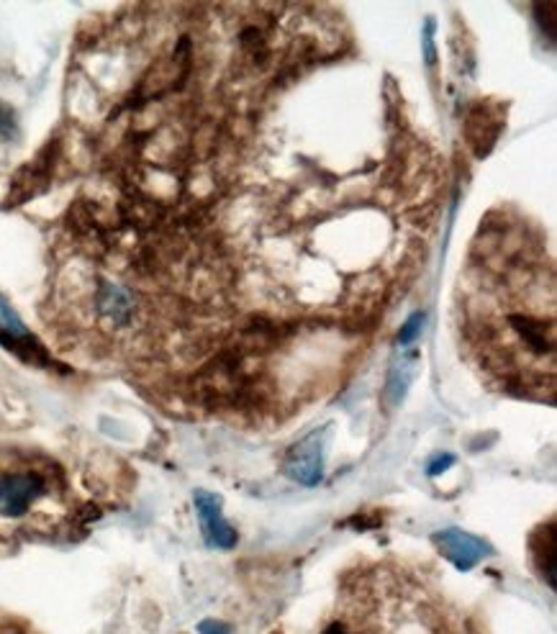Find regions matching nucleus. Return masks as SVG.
Wrapping results in <instances>:
<instances>
[{"label": "nucleus", "instance_id": "nucleus-1", "mask_svg": "<svg viewBox=\"0 0 557 634\" xmlns=\"http://www.w3.org/2000/svg\"><path fill=\"white\" fill-rule=\"evenodd\" d=\"M282 470L301 486H319L324 475V432H314L304 442H298L282 463Z\"/></svg>", "mask_w": 557, "mask_h": 634}, {"label": "nucleus", "instance_id": "nucleus-2", "mask_svg": "<svg viewBox=\"0 0 557 634\" xmlns=\"http://www.w3.org/2000/svg\"><path fill=\"white\" fill-rule=\"evenodd\" d=\"M431 539H435L439 553H442L447 561H450L457 571H462V573L473 571V567L484 561V557L490 555V547L484 539L462 529L437 532Z\"/></svg>", "mask_w": 557, "mask_h": 634}, {"label": "nucleus", "instance_id": "nucleus-3", "mask_svg": "<svg viewBox=\"0 0 557 634\" xmlns=\"http://www.w3.org/2000/svg\"><path fill=\"white\" fill-rule=\"evenodd\" d=\"M44 496V481L37 473H11L0 478V514H27L37 498Z\"/></svg>", "mask_w": 557, "mask_h": 634}, {"label": "nucleus", "instance_id": "nucleus-4", "mask_svg": "<svg viewBox=\"0 0 557 634\" xmlns=\"http://www.w3.org/2000/svg\"><path fill=\"white\" fill-rule=\"evenodd\" d=\"M196 512H198V522H201V532L206 542L211 547L219 549H231L237 545V532L231 524L223 519L221 512V498L216 494H209V491H196Z\"/></svg>", "mask_w": 557, "mask_h": 634}, {"label": "nucleus", "instance_id": "nucleus-5", "mask_svg": "<svg viewBox=\"0 0 557 634\" xmlns=\"http://www.w3.org/2000/svg\"><path fill=\"white\" fill-rule=\"evenodd\" d=\"M0 345H6L13 353H19L27 360L47 363V353L39 347V341L31 337V331L23 327L19 314L13 311L11 304L0 296Z\"/></svg>", "mask_w": 557, "mask_h": 634}, {"label": "nucleus", "instance_id": "nucleus-6", "mask_svg": "<svg viewBox=\"0 0 557 634\" xmlns=\"http://www.w3.org/2000/svg\"><path fill=\"white\" fill-rule=\"evenodd\" d=\"M98 311H101L103 319L116 324V327H123L131 319V311H135V300H131L127 288L106 283L98 290Z\"/></svg>", "mask_w": 557, "mask_h": 634}, {"label": "nucleus", "instance_id": "nucleus-7", "mask_svg": "<svg viewBox=\"0 0 557 634\" xmlns=\"http://www.w3.org/2000/svg\"><path fill=\"white\" fill-rule=\"evenodd\" d=\"M414 373H417V355L401 353V357H396V363L390 365L388 383H386V396L390 400V406H396L398 400H404L406 388H409L414 380Z\"/></svg>", "mask_w": 557, "mask_h": 634}, {"label": "nucleus", "instance_id": "nucleus-8", "mask_svg": "<svg viewBox=\"0 0 557 634\" xmlns=\"http://www.w3.org/2000/svg\"><path fill=\"white\" fill-rule=\"evenodd\" d=\"M424 321H427V314H421V311L414 314L411 319L401 327V334H398V345L401 347L414 345V341H417V337L421 334V329H424Z\"/></svg>", "mask_w": 557, "mask_h": 634}, {"label": "nucleus", "instance_id": "nucleus-9", "mask_svg": "<svg viewBox=\"0 0 557 634\" xmlns=\"http://www.w3.org/2000/svg\"><path fill=\"white\" fill-rule=\"evenodd\" d=\"M16 133V116L3 100H0V137H13Z\"/></svg>", "mask_w": 557, "mask_h": 634}, {"label": "nucleus", "instance_id": "nucleus-10", "mask_svg": "<svg viewBox=\"0 0 557 634\" xmlns=\"http://www.w3.org/2000/svg\"><path fill=\"white\" fill-rule=\"evenodd\" d=\"M455 463V457L452 455H445V457H437L435 463L429 465V475H439L445 470V467H450Z\"/></svg>", "mask_w": 557, "mask_h": 634}, {"label": "nucleus", "instance_id": "nucleus-11", "mask_svg": "<svg viewBox=\"0 0 557 634\" xmlns=\"http://www.w3.org/2000/svg\"><path fill=\"white\" fill-rule=\"evenodd\" d=\"M198 630H201V634H229L227 624H219V622H203Z\"/></svg>", "mask_w": 557, "mask_h": 634}, {"label": "nucleus", "instance_id": "nucleus-12", "mask_svg": "<svg viewBox=\"0 0 557 634\" xmlns=\"http://www.w3.org/2000/svg\"><path fill=\"white\" fill-rule=\"evenodd\" d=\"M431 29H435V23H427V37H424V44H427V62L431 65L435 62V44H431Z\"/></svg>", "mask_w": 557, "mask_h": 634}]
</instances>
